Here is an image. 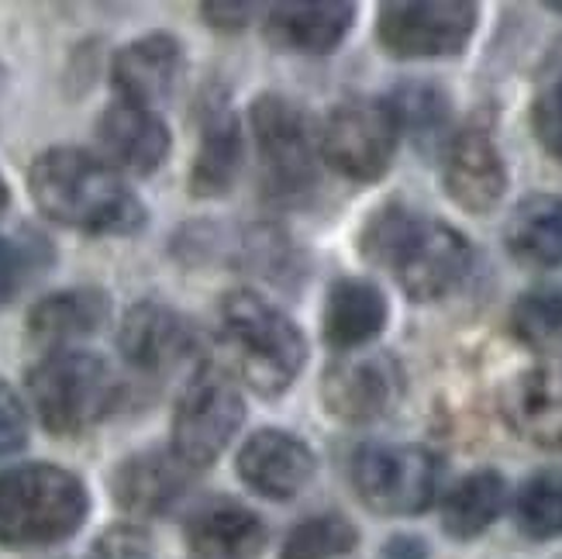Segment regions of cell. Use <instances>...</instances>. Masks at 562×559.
I'll list each match as a JSON object with an SVG mask.
<instances>
[{"label": "cell", "instance_id": "6da1fadb", "mask_svg": "<svg viewBox=\"0 0 562 559\" xmlns=\"http://www.w3.org/2000/svg\"><path fill=\"white\" fill-rule=\"evenodd\" d=\"M35 208L69 232L93 238H132L149 225V211L125 174L80 145H53L29 166Z\"/></svg>", "mask_w": 562, "mask_h": 559}, {"label": "cell", "instance_id": "7a4b0ae2", "mask_svg": "<svg viewBox=\"0 0 562 559\" xmlns=\"http://www.w3.org/2000/svg\"><path fill=\"white\" fill-rule=\"evenodd\" d=\"M359 253L380 266L411 301H442L473 273V246L442 217H428L407 201L380 204L359 232Z\"/></svg>", "mask_w": 562, "mask_h": 559}, {"label": "cell", "instance_id": "3957f363", "mask_svg": "<svg viewBox=\"0 0 562 559\" xmlns=\"http://www.w3.org/2000/svg\"><path fill=\"white\" fill-rule=\"evenodd\" d=\"M222 338L238 377L259 398H280L307 367V338L283 308L256 290H228L217 304Z\"/></svg>", "mask_w": 562, "mask_h": 559}, {"label": "cell", "instance_id": "277c9868", "mask_svg": "<svg viewBox=\"0 0 562 559\" xmlns=\"http://www.w3.org/2000/svg\"><path fill=\"white\" fill-rule=\"evenodd\" d=\"M90 515L87 483L56 463H21L0 473V546L48 549L72 539Z\"/></svg>", "mask_w": 562, "mask_h": 559}, {"label": "cell", "instance_id": "5b68a950", "mask_svg": "<svg viewBox=\"0 0 562 559\" xmlns=\"http://www.w3.org/2000/svg\"><path fill=\"white\" fill-rule=\"evenodd\" d=\"M24 387L42 428L56 439L97 428L125 401V380L104 356L87 349L45 353L24 377Z\"/></svg>", "mask_w": 562, "mask_h": 559}, {"label": "cell", "instance_id": "8992f818", "mask_svg": "<svg viewBox=\"0 0 562 559\" xmlns=\"http://www.w3.org/2000/svg\"><path fill=\"white\" fill-rule=\"evenodd\" d=\"M249 128L259 153L262 198L273 204H301L317 187L322 128L286 93H259L249 104Z\"/></svg>", "mask_w": 562, "mask_h": 559}, {"label": "cell", "instance_id": "52a82bcc", "mask_svg": "<svg viewBox=\"0 0 562 559\" xmlns=\"http://www.w3.org/2000/svg\"><path fill=\"white\" fill-rule=\"evenodd\" d=\"M241 422H246V401L238 394V383L222 367L204 359L177 401L169 449L193 473H204L232 446Z\"/></svg>", "mask_w": 562, "mask_h": 559}, {"label": "cell", "instance_id": "ba28073f", "mask_svg": "<svg viewBox=\"0 0 562 559\" xmlns=\"http://www.w3.org/2000/svg\"><path fill=\"white\" fill-rule=\"evenodd\" d=\"M442 459L425 446L370 443L352 456V488L359 501L386 518H414L435 504Z\"/></svg>", "mask_w": 562, "mask_h": 559}, {"label": "cell", "instance_id": "9c48e42d", "mask_svg": "<svg viewBox=\"0 0 562 559\" xmlns=\"http://www.w3.org/2000/svg\"><path fill=\"white\" fill-rule=\"evenodd\" d=\"M401 135L386 97H346L322 125V159L352 183H376L394 166Z\"/></svg>", "mask_w": 562, "mask_h": 559}, {"label": "cell", "instance_id": "30bf717a", "mask_svg": "<svg viewBox=\"0 0 562 559\" xmlns=\"http://www.w3.org/2000/svg\"><path fill=\"white\" fill-rule=\"evenodd\" d=\"M476 21L470 0H390L376 14V42L394 59H449L470 45Z\"/></svg>", "mask_w": 562, "mask_h": 559}, {"label": "cell", "instance_id": "8fae6325", "mask_svg": "<svg viewBox=\"0 0 562 559\" xmlns=\"http://www.w3.org/2000/svg\"><path fill=\"white\" fill-rule=\"evenodd\" d=\"M117 353L132 370L162 377L183 362H204V332L183 311L162 301H138L117 325Z\"/></svg>", "mask_w": 562, "mask_h": 559}, {"label": "cell", "instance_id": "7c38bea8", "mask_svg": "<svg viewBox=\"0 0 562 559\" xmlns=\"http://www.w3.org/2000/svg\"><path fill=\"white\" fill-rule=\"evenodd\" d=\"M404 391V373L394 356H346L322 377V401L328 415L346 425H370L394 411Z\"/></svg>", "mask_w": 562, "mask_h": 559}, {"label": "cell", "instance_id": "4fadbf2b", "mask_svg": "<svg viewBox=\"0 0 562 559\" xmlns=\"http://www.w3.org/2000/svg\"><path fill=\"white\" fill-rule=\"evenodd\" d=\"M442 183L449 201L470 214H486L507 193V163L491 128L470 121L452 132L442 149Z\"/></svg>", "mask_w": 562, "mask_h": 559}, {"label": "cell", "instance_id": "5bb4252c", "mask_svg": "<svg viewBox=\"0 0 562 559\" xmlns=\"http://www.w3.org/2000/svg\"><path fill=\"white\" fill-rule=\"evenodd\" d=\"M235 473L266 501H293L317 473L314 449L286 428H259L241 443Z\"/></svg>", "mask_w": 562, "mask_h": 559}, {"label": "cell", "instance_id": "9a60e30c", "mask_svg": "<svg viewBox=\"0 0 562 559\" xmlns=\"http://www.w3.org/2000/svg\"><path fill=\"white\" fill-rule=\"evenodd\" d=\"M187 69V53L177 35L149 32L121 45L111 59V87L117 101L156 111L177 93Z\"/></svg>", "mask_w": 562, "mask_h": 559}, {"label": "cell", "instance_id": "2e32d148", "mask_svg": "<svg viewBox=\"0 0 562 559\" xmlns=\"http://www.w3.org/2000/svg\"><path fill=\"white\" fill-rule=\"evenodd\" d=\"M193 473L169 446H153L125 456L111 470V497L121 512L138 518H156L173 512L193 488Z\"/></svg>", "mask_w": 562, "mask_h": 559}, {"label": "cell", "instance_id": "e0dca14e", "mask_svg": "<svg viewBox=\"0 0 562 559\" xmlns=\"http://www.w3.org/2000/svg\"><path fill=\"white\" fill-rule=\"evenodd\" d=\"M241 174V121L222 87L201 97L198 111V153L190 163V193L198 201H217L232 193Z\"/></svg>", "mask_w": 562, "mask_h": 559}, {"label": "cell", "instance_id": "ac0fdd59", "mask_svg": "<svg viewBox=\"0 0 562 559\" xmlns=\"http://www.w3.org/2000/svg\"><path fill=\"white\" fill-rule=\"evenodd\" d=\"M352 24L356 4L349 0H286L266 8L262 35L280 53L328 56L346 42Z\"/></svg>", "mask_w": 562, "mask_h": 559}, {"label": "cell", "instance_id": "d6986e66", "mask_svg": "<svg viewBox=\"0 0 562 559\" xmlns=\"http://www.w3.org/2000/svg\"><path fill=\"white\" fill-rule=\"evenodd\" d=\"M501 415L525 443L562 452V359L518 373L501 391Z\"/></svg>", "mask_w": 562, "mask_h": 559}, {"label": "cell", "instance_id": "ffe728a7", "mask_svg": "<svg viewBox=\"0 0 562 559\" xmlns=\"http://www.w3.org/2000/svg\"><path fill=\"white\" fill-rule=\"evenodd\" d=\"M97 145L117 174L153 177L166 163L173 135H169L159 111L114 101L97 118Z\"/></svg>", "mask_w": 562, "mask_h": 559}, {"label": "cell", "instance_id": "44dd1931", "mask_svg": "<svg viewBox=\"0 0 562 559\" xmlns=\"http://www.w3.org/2000/svg\"><path fill=\"white\" fill-rule=\"evenodd\" d=\"M183 539L201 559H259L266 549L262 518L235 497H207L183 522Z\"/></svg>", "mask_w": 562, "mask_h": 559}, {"label": "cell", "instance_id": "7402d4cb", "mask_svg": "<svg viewBox=\"0 0 562 559\" xmlns=\"http://www.w3.org/2000/svg\"><path fill=\"white\" fill-rule=\"evenodd\" d=\"M390 322L386 294L359 277H341L328 287L322 308V335L331 349L359 353L362 346L376 343Z\"/></svg>", "mask_w": 562, "mask_h": 559}, {"label": "cell", "instance_id": "603a6c76", "mask_svg": "<svg viewBox=\"0 0 562 559\" xmlns=\"http://www.w3.org/2000/svg\"><path fill=\"white\" fill-rule=\"evenodd\" d=\"M111 318V298L101 287L53 290L29 308V335L38 346L69 349V343L101 332Z\"/></svg>", "mask_w": 562, "mask_h": 559}, {"label": "cell", "instance_id": "cb8c5ba5", "mask_svg": "<svg viewBox=\"0 0 562 559\" xmlns=\"http://www.w3.org/2000/svg\"><path fill=\"white\" fill-rule=\"evenodd\" d=\"M507 253L525 266L552 270L562 262V198L559 193H531L507 217Z\"/></svg>", "mask_w": 562, "mask_h": 559}, {"label": "cell", "instance_id": "d4e9b609", "mask_svg": "<svg viewBox=\"0 0 562 559\" xmlns=\"http://www.w3.org/2000/svg\"><path fill=\"white\" fill-rule=\"evenodd\" d=\"M507 504V480L497 470H473L442 501V528L452 539L470 543L491 528Z\"/></svg>", "mask_w": 562, "mask_h": 559}, {"label": "cell", "instance_id": "484cf974", "mask_svg": "<svg viewBox=\"0 0 562 559\" xmlns=\"http://www.w3.org/2000/svg\"><path fill=\"white\" fill-rule=\"evenodd\" d=\"M386 101L394 104L401 132L411 135L418 149H438V145L446 149V142L452 138V104L442 87L428 80H404Z\"/></svg>", "mask_w": 562, "mask_h": 559}, {"label": "cell", "instance_id": "4316f807", "mask_svg": "<svg viewBox=\"0 0 562 559\" xmlns=\"http://www.w3.org/2000/svg\"><path fill=\"white\" fill-rule=\"evenodd\" d=\"M232 262H241L246 270H256L273 283H297L307 270L301 249L277 225H256L238 232L232 242Z\"/></svg>", "mask_w": 562, "mask_h": 559}, {"label": "cell", "instance_id": "83f0119b", "mask_svg": "<svg viewBox=\"0 0 562 559\" xmlns=\"http://www.w3.org/2000/svg\"><path fill=\"white\" fill-rule=\"evenodd\" d=\"M56 262V246L35 228L0 235V308L11 304L24 287L35 283Z\"/></svg>", "mask_w": 562, "mask_h": 559}, {"label": "cell", "instance_id": "f1b7e54d", "mask_svg": "<svg viewBox=\"0 0 562 559\" xmlns=\"http://www.w3.org/2000/svg\"><path fill=\"white\" fill-rule=\"evenodd\" d=\"M515 522L521 536L549 543L562 536V470L531 473L515 497Z\"/></svg>", "mask_w": 562, "mask_h": 559}, {"label": "cell", "instance_id": "f546056e", "mask_svg": "<svg viewBox=\"0 0 562 559\" xmlns=\"http://www.w3.org/2000/svg\"><path fill=\"white\" fill-rule=\"evenodd\" d=\"M359 546V528L338 512L311 515L293 525L283 539L280 559H341Z\"/></svg>", "mask_w": 562, "mask_h": 559}, {"label": "cell", "instance_id": "4dcf8cb0", "mask_svg": "<svg viewBox=\"0 0 562 559\" xmlns=\"http://www.w3.org/2000/svg\"><path fill=\"white\" fill-rule=\"evenodd\" d=\"M510 332L525 346H549L562 338V290H528L510 308Z\"/></svg>", "mask_w": 562, "mask_h": 559}, {"label": "cell", "instance_id": "1f68e13d", "mask_svg": "<svg viewBox=\"0 0 562 559\" xmlns=\"http://www.w3.org/2000/svg\"><path fill=\"white\" fill-rule=\"evenodd\" d=\"M531 128H535V138L542 142V149L555 163H562V63L542 80L539 93H535Z\"/></svg>", "mask_w": 562, "mask_h": 559}, {"label": "cell", "instance_id": "d6a6232c", "mask_svg": "<svg viewBox=\"0 0 562 559\" xmlns=\"http://www.w3.org/2000/svg\"><path fill=\"white\" fill-rule=\"evenodd\" d=\"M93 556L97 559H153V539L142 525L117 522L97 539Z\"/></svg>", "mask_w": 562, "mask_h": 559}, {"label": "cell", "instance_id": "836d02e7", "mask_svg": "<svg viewBox=\"0 0 562 559\" xmlns=\"http://www.w3.org/2000/svg\"><path fill=\"white\" fill-rule=\"evenodd\" d=\"M29 446V411L14 387L0 377V456H14Z\"/></svg>", "mask_w": 562, "mask_h": 559}, {"label": "cell", "instance_id": "e575fe53", "mask_svg": "<svg viewBox=\"0 0 562 559\" xmlns=\"http://www.w3.org/2000/svg\"><path fill=\"white\" fill-rule=\"evenodd\" d=\"M256 11H259L256 4H235V0H211V4H201V18L214 32H225V35L249 29Z\"/></svg>", "mask_w": 562, "mask_h": 559}, {"label": "cell", "instance_id": "d590c367", "mask_svg": "<svg viewBox=\"0 0 562 559\" xmlns=\"http://www.w3.org/2000/svg\"><path fill=\"white\" fill-rule=\"evenodd\" d=\"M383 559H428V546L418 536H394L383 549Z\"/></svg>", "mask_w": 562, "mask_h": 559}, {"label": "cell", "instance_id": "8d00e7d4", "mask_svg": "<svg viewBox=\"0 0 562 559\" xmlns=\"http://www.w3.org/2000/svg\"><path fill=\"white\" fill-rule=\"evenodd\" d=\"M8 208H11V187H8L4 174H0V217H4Z\"/></svg>", "mask_w": 562, "mask_h": 559}, {"label": "cell", "instance_id": "74e56055", "mask_svg": "<svg viewBox=\"0 0 562 559\" xmlns=\"http://www.w3.org/2000/svg\"><path fill=\"white\" fill-rule=\"evenodd\" d=\"M4 93H8V69L0 63V101H4Z\"/></svg>", "mask_w": 562, "mask_h": 559}, {"label": "cell", "instance_id": "f35d334b", "mask_svg": "<svg viewBox=\"0 0 562 559\" xmlns=\"http://www.w3.org/2000/svg\"><path fill=\"white\" fill-rule=\"evenodd\" d=\"M549 11H555V14H562V0H552V4H546Z\"/></svg>", "mask_w": 562, "mask_h": 559}]
</instances>
